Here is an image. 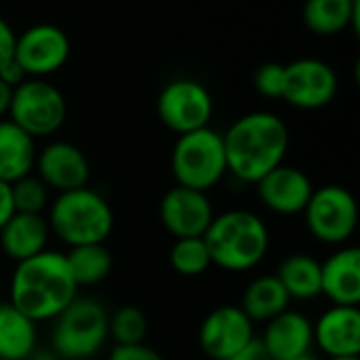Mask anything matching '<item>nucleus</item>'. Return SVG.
Returning a JSON list of instances; mask_svg holds the SVG:
<instances>
[{
	"label": "nucleus",
	"instance_id": "c9c22d12",
	"mask_svg": "<svg viewBox=\"0 0 360 360\" xmlns=\"http://www.w3.org/2000/svg\"><path fill=\"white\" fill-rule=\"evenodd\" d=\"M329 360H360L359 356H342V359H329Z\"/></svg>",
	"mask_w": 360,
	"mask_h": 360
},
{
	"label": "nucleus",
	"instance_id": "a878e982",
	"mask_svg": "<svg viewBox=\"0 0 360 360\" xmlns=\"http://www.w3.org/2000/svg\"><path fill=\"white\" fill-rule=\"evenodd\" d=\"M108 331L116 346H133L143 344L148 335V319L139 306L124 304L116 308L112 316H108Z\"/></svg>",
	"mask_w": 360,
	"mask_h": 360
},
{
	"label": "nucleus",
	"instance_id": "39448f33",
	"mask_svg": "<svg viewBox=\"0 0 360 360\" xmlns=\"http://www.w3.org/2000/svg\"><path fill=\"white\" fill-rule=\"evenodd\" d=\"M51 344L59 360H89L105 346L108 312L97 300H74L55 319Z\"/></svg>",
	"mask_w": 360,
	"mask_h": 360
},
{
	"label": "nucleus",
	"instance_id": "2eb2a0df",
	"mask_svg": "<svg viewBox=\"0 0 360 360\" xmlns=\"http://www.w3.org/2000/svg\"><path fill=\"white\" fill-rule=\"evenodd\" d=\"M257 198L262 205L276 215H300L304 213L314 186L310 177L295 167L278 165L266 173L257 184Z\"/></svg>",
	"mask_w": 360,
	"mask_h": 360
},
{
	"label": "nucleus",
	"instance_id": "4468645a",
	"mask_svg": "<svg viewBox=\"0 0 360 360\" xmlns=\"http://www.w3.org/2000/svg\"><path fill=\"white\" fill-rule=\"evenodd\" d=\"M34 167L38 171V179L59 194L84 188L91 177L89 158L70 141H53L44 146L40 154H36Z\"/></svg>",
	"mask_w": 360,
	"mask_h": 360
},
{
	"label": "nucleus",
	"instance_id": "4be33fe9",
	"mask_svg": "<svg viewBox=\"0 0 360 360\" xmlns=\"http://www.w3.org/2000/svg\"><path fill=\"white\" fill-rule=\"evenodd\" d=\"M291 297L287 295L285 287L274 274L257 276L251 281L243 293L240 310L253 321V323H268L281 312L289 310Z\"/></svg>",
	"mask_w": 360,
	"mask_h": 360
},
{
	"label": "nucleus",
	"instance_id": "c85d7f7f",
	"mask_svg": "<svg viewBox=\"0 0 360 360\" xmlns=\"http://www.w3.org/2000/svg\"><path fill=\"white\" fill-rule=\"evenodd\" d=\"M283 80H285V63H278V61L262 63L253 74L255 91L264 97H270V99H281Z\"/></svg>",
	"mask_w": 360,
	"mask_h": 360
},
{
	"label": "nucleus",
	"instance_id": "72a5a7b5",
	"mask_svg": "<svg viewBox=\"0 0 360 360\" xmlns=\"http://www.w3.org/2000/svg\"><path fill=\"white\" fill-rule=\"evenodd\" d=\"M13 215H15V205H13L11 184L0 181V230Z\"/></svg>",
	"mask_w": 360,
	"mask_h": 360
},
{
	"label": "nucleus",
	"instance_id": "473e14b6",
	"mask_svg": "<svg viewBox=\"0 0 360 360\" xmlns=\"http://www.w3.org/2000/svg\"><path fill=\"white\" fill-rule=\"evenodd\" d=\"M15 38H17V34L13 32V27L6 23V19L0 17V65L13 57Z\"/></svg>",
	"mask_w": 360,
	"mask_h": 360
},
{
	"label": "nucleus",
	"instance_id": "f257e3e1",
	"mask_svg": "<svg viewBox=\"0 0 360 360\" xmlns=\"http://www.w3.org/2000/svg\"><path fill=\"white\" fill-rule=\"evenodd\" d=\"M221 137L228 173L245 184H257L283 165L289 150V129L272 112L245 114Z\"/></svg>",
	"mask_w": 360,
	"mask_h": 360
},
{
	"label": "nucleus",
	"instance_id": "dca6fc26",
	"mask_svg": "<svg viewBox=\"0 0 360 360\" xmlns=\"http://www.w3.org/2000/svg\"><path fill=\"white\" fill-rule=\"evenodd\" d=\"M314 344L329 356H360L359 306H331L312 325Z\"/></svg>",
	"mask_w": 360,
	"mask_h": 360
},
{
	"label": "nucleus",
	"instance_id": "bb28decb",
	"mask_svg": "<svg viewBox=\"0 0 360 360\" xmlns=\"http://www.w3.org/2000/svg\"><path fill=\"white\" fill-rule=\"evenodd\" d=\"M169 264L181 276H200L202 272H207L211 266V257L202 236L175 238L169 251Z\"/></svg>",
	"mask_w": 360,
	"mask_h": 360
},
{
	"label": "nucleus",
	"instance_id": "ddd939ff",
	"mask_svg": "<svg viewBox=\"0 0 360 360\" xmlns=\"http://www.w3.org/2000/svg\"><path fill=\"white\" fill-rule=\"evenodd\" d=\"M255 338L253 321L240 306H219L209 312L198 329V346L211 360L230 359Z\"/></svg>",
	"mask_w": 360,
	"mask_h": 360
},
{
	"label": "nucleus",
	"instance_id": "b1692460",
	"mask_svg": "<svg viewBox=\"0 0 360 360\" xmlns=\"http://www.w3.org/2000/svg\"><path fill=\"white\" fill-rule=\"evenodd\" d=\"M291 300L308 302L321 295V262L308 253L287 255L274 274Z\"/></svg>",
	"mask_w": 360,
	"mask_h": 360
},
{
	"label": "nucleus",
	"instance_id": "2f4dec72",
	"mask_svg": "<svg viewBox=\"0 0 360 360\" xmlns=\"http://www.w3.org/2000/svg\"><path fill=\"white\" fill-rule=\"evenodd\" d=\"M0 80H2L4 84H8L11 89H15V86H19L23 80H27V76H25L23 68L17 63V59L11 57L8 61H4V63L0 65Z\"/></svg>",
	"mask_w": 360,
	"mask_h": 360
},
{
	"label": "nucleus",
	"instance_id": "423d86ee",
	"mask_svg": "<svg viewBox=\"0 0 360 360\" xmlns=\"http://www.w3.org/2000/svg\"><path fill=\"white\" fill-rule=\"evenodd\" d=\"M171 171L177 186L209 192L228 173L224 137L211 127L177 137L171 154Z\"/></svg>",
	"mask_w": 360,
	"mask_h": 360
},
{
	"label": "nucleus",
	"instance_id": "412c9836",
	"mask_svg": "<svg viewBox=\"0 0 360 360\" xmlns=\"http://www.w3.org/2000/svg\"><path fill=\"white\" fill-rule=\"evenodd\" d=\"M34 137L19 129L13 120H0V181L13 184L34 169Z\"/></svg>",
	"mask_w": 360,
	"mask_h": 360
},
{
	"label": "nucleus",
	"instance_id": "9b49d317",
	"mask_svg": "<svg viewBox=\"0 0 360 360\" xmlns=\"http://www.w3.org/2000/svg\"><path fill=\"white\" fill-rule=\"evenodd\" d=\"M70 38L53 23H36L15 38L13 57L27 78H44L55 74L70 59Z\"/></svg>",
	"mask_w": 360,
	"mask_h": 360
},
{
	"label": "nucleus",
	"instance_id": "f8f14e48",
	"mask_svg": "<svg viewBox=\"0 0 360 360\" xmlns=\"http://www.w3.org/2000/svg\"><path fill=\"white\" fill-rule=\"evenodd\" d=\"M160 221L173 238L202 236L215 213L207 192L173 186L160 200Z\"/></svg>",
	"mask_w": 360,
	"mask_h": 360
},
{
	"label": "nucleus",
	"instance_id": "aec40b11",
	"mask_svg": "<svg viewBox=\"0 0 360 360\" xmlns=\"http://www.w3.org/2000/svg\"><path fill=\"white\" fill-rule=\"evenodd\" d=\"M302 19L316 36H335L344 30L359 32L360 0H306Z\"/></svg>",
	"mask_w": 360,
	"mask_h": 360
},
{
	"label": "nucleus",
	"instance_id": "393cba45",
	"mask_svg": "<svg viewBox=\"0 0 360 360\" xmlns=\"http://www.w3.org/2000/svg\"><path fill=\"white\" fill-rule=\"evenodd\" d=\"M65 262L76 287L99 285L112 272V253L103 243L70 247V251L65 253Z\"/></svg>",
	"mask_w": 360,
	"mask_h": 360
},
{
	"label": "nucleus",
	"instance_id": "9d476101",
	"mask_svg": "<svg viewBox=\"0 0 360 360\" xmlns=\"http://www.w3.org/2000/svg\"><path fill=\"white\" fill-rule=\"evenodd\" d=\"M338 93V74L333 68L314 57L285 63V80L281 99L300 110H321L333 101Z\"/></svg>",
	"mask_w": 360,
	"mask_h": 360
},
{
	"label": "nucleus",
	"instance_id": "1a4fd4ad",
	"mask_svg": "<svg viewBox=\"0 0 360 360\" xmlns=\"http://www.w3.org/2000/svg\"><path fill=\"white\" fill-rule=\"evenodd\" d=\"M160 122L177 133H192L209 127L213 116V97L209 89L192 78H177L162 86L156 99Z\"/></svg>",
	"mask_w": 360,
	"mask_h": 360
},
{
	"label": "nucleus",
	"instance_id": "a211bd4d",
	"mask_svg": "<svg viewBox=\"0 0 360 360\" xmlns=\"http://www.w3.org/2000/svg\"><path fill=\"white\" fill-rule=\"evenodd\" d=\"M321 295L333 306L360 304V251L344 247L321 264Z\"/></svg>",
	"mask_w": 360,
	"mask_h": 360
},
{
	"label": "nucleus",
	"instance_id": "e433bc0d",
	"mask_svg": "<svg viewBox=\"0 0 360 360\" xmlns=\"http://www.w3.org/2000/svg\"><path fill=\"white\" fill-rule=\"evenodd\" d=\"M295 360H319V359H314L312 354H306V356H300V359H295Z\"/></svg>",
	"mask_w": 360,
	"mask_h": 360
},
{
	"label": "nucleus",
	"instance_id": "20e7f679",
	"mask_svg": "<svg viewBox=\"0 0 360 360\" xmlns=\"http://www.w3.org/2000/svg\"><path fill=\"white\" fill-rule=\"evenodd\" d=\"M49 230L68 247L105 243L114 230L110 202L89 186L61 192L49 211Z\"/></svg>",
	"mask_w": 360,
	"mask_h": 360
},
{
	"label": "nucleus",
	"instance_id": "f3484780",
	"mask_svg": "<svg viewBox=\"0 0 360 360\" xmlns=\"http://www.w3.org/2000/svg\"><path fill=\"white\" fill-rule=\"evenodd\" d=\"M262 342L272 360H295L310 354L314 346L312 323L293 310H285L266 323Z\"/></svg>",
	"mask_w": 360,
	"mask_h": 360
},
{
	"label": "nucleus",
	"instance_id": "7c9ffc66",
	"mask_svg": "<svg viewBox=\"0 0 360 360\" xmlns=\"http://www.w3.org/2000/svg\"><path fill=\"white\" fill-rule=\"evenodd\" d=\"M226 360H272L270 359V354H268V350H266V346H264V342H262V338H253L251 342H247L238 352H234L230 359Z\"/></svg>",
	"mask_w": 360,
	"mask_h": 360
},
{
	"label": "nucleus",
	"instance_id": "6ab92c4d",
	"mask_svg": "<svg viewBox=\"0 0 360 360\" xmlns=\"http://www.w3.org/2000/svg\"><path fill=\"white\" fill-rule=\"evenodd\" d=\"M49 232V224L42 215L15 213L0 230V247L11 259L23 262L46 251Z\"/></svg>",
	"mask_w": 360,
	"mask_h": 360
},
{
	"label": "nucleus",
	"instance_id": "0eeeda50",
	"mask_svg": "<svg viewBox=\"0 0 360 360\" xmlns=\"http://www.w3.org/2000/svg\"><path fill=\"white\" fill-rule=\"evenodd\" d=\"M8 116V120H13L34 139L49 137L65 122L68 103L55 84L42 78H27L13 89Z\"/></svg>",
	"mask_w": 360,
	"mask_h": 360
},
{
	"label": "nucleus",
	"instance_id": "5701e85b",
	"mask_svg": "<svg viewBox=\"0 0 360 360\" xmlns=\"http://www.w3.org/2000/svg\"><path fill=\"white\" fill-rule=\"evenodd\" d=\"M36 323L11 304H0V360H27L36 350Z\"/></svg>",
	"mask_w": 360,
	"mask_h": 360
},
{
	"label": "nucleus",
	"instance_id": "6e6552de",
	"mask_svg": "<svg viewBox=\"0 0 360 360\" xmlns=\"http://www.w3.org/2000/svg\"><path fill=\"white\" fill-rule=\"evenodd\" d=\"M308 232L327 245H342L352 238L359 226V205L350 190L323 186L312 192L304 213Z\"/></svg>",
	"mask_w": 360,
	"mask_h": 360
},
{
	"label": "nucleus",
	"instance_id": "f03ea898",
	"mask_svg": "<svg viewBox=\"0 0 360 360\" xmlns=\"http://www.w3.org/2000/svg\"><path fill=\"white\" fill-rule=\"evenodd\" d=\"M76 283L63 253L42 251L17 262L11 278V306L38 321H53L76 300Z\"/></svg>",
	"mask_w": 360,
	"mask_h": 360
},
{
	"label": "nucleus",
	"instance_id": "cd10ccee",
	"mask_svg": "<svg viewBox=\"0 0 360 360\" xmlns=\"http://www.w3.org/2000/svg\"><path fill=\"white\" fill-rule=\"evenodd\" d=\"M13 205L15 213H30V215H42L46 202H49V188L34 175H25L11 184Z\"/></svg>",
	"mask_w": 360,
	"mask_h": 360
},
{
	"label": "nucleus",
	"instance_id": "f704fd0d",
	"mask_svg": "<svg viewBox=\"0 0 360 360\" xmlns=\"http://www.w3.org/2000/svg\"><path fill=\"white\" fill-rule=\"evenodd\" d=\"M11 99H13V89L0 80V120H4V116L8 114Z\"/></svg>",
	"mask_w": 360,
	"mask_h": 360
},
{
	"label": "nucleus",
	"instance_id": "c756f323",
	"mask_svg": "<svg viewBox=\"0 0 360 360\" xmlns=\"http://www.w3.org/2000/svg\"><path fill=\"white\" fill-rule=\"evenodd\" d=\"M108 360H165L154 348L146 344H133V346H114Z\"/></svg>",
	"mask_w": 360,
	"mask_h": 360
},
{
	"label": "nucleus",
	"instance_id": "7ed1b4c3",
	"mask_svg": "<svg viewBox=\"0 0 360 360\" xmlns=\"http://www.w3.org/2000/svg\"><path fill=\"white\" fill-rule=\"evenodd\" d=\"M211 266L228 272H247L268 253L270 234L264 219L251 211L234 209L215 215L202 234Z\"/></svg>",
	"mask_w": 360,
	"mask_h": 360
}]
</instances>
